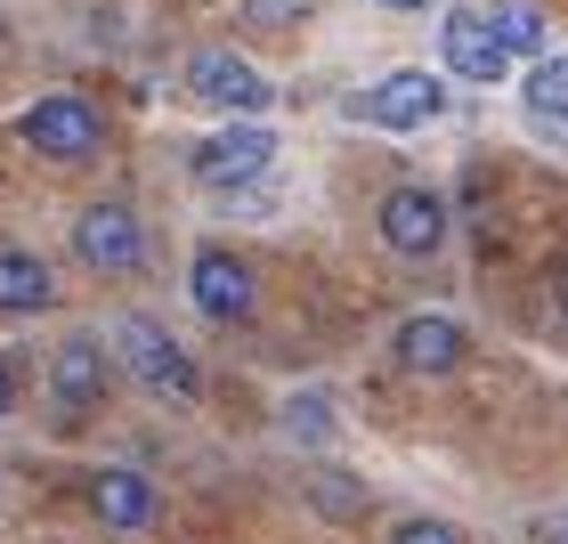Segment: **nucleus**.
I'll return each mask as SVG.
<instances>
[{
	"instance_id": "obj_3",
	"label": "nucleus",
	"mask_w": 568,
	"mask_h": 544,
	"mask_svg": "<svg viewBox=\"0 0 568 544\" xmlns=\"http://www.w3.org/2000/svg\"><path fill=\"white\" fill-rule=\"evenodd\" d=\"M187 98L212 114H268L276 107V82L252 58H236V49H203V58L187 66Z\"/></svg>"
},
{
	"instance_id": "obj_20",
	"label": "nucleus",
	"mask_w": 568,
	"mask_h": 544,
	"mask_svg": "<svg viewBox=\"0 0 568 544\" xmlns=\"http://www.w3.org/2000/svg\"><path fill=\"white\" fill-rule=\"evenodd\" d=\"M17 406V382H9V366H0V414H9Z\"/></svg>"
},
{
	"instance_id": "obj_13",
	"label": "nucleus",
	"mask_w": 568,
	"mask_h": 544,
	"mask_svg": "<svg viewBox=\"0 0 568 544\" xmlns=\"http://www.w3.org/2000/svg\"><path fill=\"white\" fill-rule=\"evenodd\" d=\"M49 301H58V276L41 252H0V318H41Z\"/></svg>"
},
{
	"instance_id": "obj_1",
	"label": "nucleus",
	"mask_w": 568,
	"mask_h": 544,
	"mask_svg": "<svg viewBox=\"0 0 568 544\" xmlns=\"http://www.w3.org/2000/svg\"><path fill=\"white\" fill-rule=\"evenodd\" d=\"M114 357L131 366L139 391H154L163 406H195L203 391V374H195V357L171 342V325H154V318H114Z\"/></svg>"
},
{
	"instance_id": "obj_6",
	"label": "nucleus",
	"mask_w": 568,
	"mask_h": 544,
	"mask_svg": "<svg viewBox=\"0 0 568 544\" xmlns=\"http://www.w3.org/2000/svg\"><path fill=\"white\" fill-rule=\"evenodd\" d=\"M438 107H447V82L423 66H406V73H382V82L357 98V114L374 122V131H423V122H438Z\"/></svg>"
},
{
	"instance_id": "obj_12",
	"label": "nucleus",
	"mask_w": 568,
	"mask_h": 544,
	"mask_svg": "<svg viewBox=\"0 0 568 544\" xmlns=\"http://www.w3.org/2000/svg\"><path fill=\"white\" fill-rule=\"evenodd\" d=\"M438 41H447V66L463 73V82H504V73H511L504 41L487 33V17H479V9H455V17H447V33H438Z\"/></svg>"
},
{
	"instance_id": "obj_5",
	"label": "nucleus",
	"mask_w": 568,
	"mask_h": 544,
	"mask_svg": "<svg viewBox=\"0 0 568 544\" xmlns=\"http://www.w3.org/2000/svg\"><path fill=\"white\" fill-rule=\"evenodd\" d=\"M73 252H82V269H98V276H131L146 261L139 212L131 203H90V212L73 220Z\"/></svg>"
},
{
	"instance_id": "obj_17",
	"label": "nucleus",
	"mask_w": 568,
	"mask_h": 544,
	"mask_svg": "<svg viewBox=\"0 0 568 544\" xmlns=\"http://www.w3.org/2000/svg\"><path fill=\"white\" fill-rule=\"evenodd\" d=\"M390 544H463V536H455L447 521H406V528H398Z\"/></svg>"
},
{
	"instance_id": "obj_8",
	"label": "nucleus",
	"mask_w": 568,
	"mask_h": 544,
	"mask_svg": "<svg viewBox=\"0 0 568 544\" xmlns=\"http://www.w3.org/2000/svg\"><path fill=\"white\" fill-rule=\"evenodd\" d=\"M114 382V357L98 333H73V342H58V357H49V406L58 414H90L98 399H106Z\"/></svg>"
},
{
	"instance_id": "obj_21",
	"label": "nucleus",
	"mask_w": 568,
	"mask_h": 544,
	"mask_svg": "<svg viewBox=\"0 0 568 544\" xmlns=\"http://www.w3.org/2000/svg\"><path fill=\"white\" fill-rule=\"evenodd\" d=\"M382 9H430V0H382Z\"/></svg>"
},
{
	"instance_id": "obj_9",
	"label": "nucleus",
	"mask_w": 568,
	"mask_h": 544,
	"mask_svg": "<svg viewBox=\"0 0 568 544\" xmlns=\"http://www.w3.org/2000/svg\"><path fill=\"white\" fill-rule=\"evenodd\" d=\"M187 293H195V309H203L212 325H244V318H252V269L236 261V252H195Z\"/></svg>"
},
{
	"instance_id": "obj_10",
	"label": "nucleus",
	"mask_w": 568,
	"mask_h": 544,
	"mask_svg": "<svg viewBox=\"0 0 568 544\" xmlns=\"http://www.w3.org/2000/svg\"><path fill=\"white\" fill-rule=\"evenodd\" d=\"M390 350H398L406 374H455L463 357H471V333H463L455 318H406Z\"/></svg>"
},
{
	"instance_id": "obj_4",
	"label": "nucleus",
	"mask_w": 568,
	"mask_h": 544,
	"mask_svg": "<svg viewBox=\"0 0 568 544\" xmlns=\"http://www.w3.org/2000/svg\"><path fill=\"white\" fill-rule=\"evenodd\" d=\"M24 139H33V147L49 154V163H90V154L106 147V122H98L90 98L58 90V98H41V107L24 114Z\"/></svg>"
},
{
	"instance_id": "obj_11",
	"label": "nucleus",
	"mask_w": 568,
	"mask_h": 544,
	"mask_svg": "<svg viewBox=\"0 0 568 544\" xmlns=\"http://www.w3.org/2000/svg\"><path fill=\"white\" fill-rule=\"evenodd\" d=\"M90 504H98V521H106V536L154 528V487H146V472H131V463H106V472L90 480Z\"/></svg>"
},
{
	"instance_id": "obj_14",
	"label": "nucleus",
	"mask_w": 568,
	"mask_h": 544,
	"mask_svg": "<svg viewBox=\"0 0 568 544\" xmlns=\"http://www.w3.org/2000/svg\"><path fill=\"white\" fill-rule=\"evenodd\" d=\"M487 33L504 41V58H545V17H536L528 0H504V9L487 17Z\"/></svg>"
},
{
	"instance_id": "obj_15",
	"label": "nucleus",
	"mask_w": 568,
	"mask_h": 544,
	"mask_svg": "<svg viewBox=\"0 0 568 544\" xmlns=\"http://www.w3.org/2000/svg\"><path fill=\"white\" fill-rule=\"evenodd\" d=\"M528 114L545 122H568V58H536V73H528Z\"/></svg>"
},
{
	"instance_id": "obj_16",
	"label": "nucleus",
	"mask_w": 568,
	"mask_h": 544,
	"mask_svg": "<svg viewBox=\"0 0 568 544\" xmlns=\"http://www.w3.org/2000/svg\"><path fill=\"white\" fill-rule=\"evenodd\" d=\"M284 439H301V447H325V439H333V399H325V391L284 399Z\"/></svg>"
},
{
	"instance_id": "obj_2",
	"label": "nucleus",
	"mask_w": 568,
	"mask_h": 544,
	"mask_svg": "<svg viewBox=\"0 0 568 544\" xmlns=\"http://www.w3.org/2000/svg\"><path fill=\"white\" fill-rule=\"evenodd\" d=\"M276 163V139L261 131V114H236L220 139H203L187 154V171H195V188H212V195H244L252 179H261Z\"/></svg>"
},
{
	"instance_id": "obj_19",
	"label": "nucleus",
	"mask_w": 568,
	"mask_h": 544,
	"mask_svg": "<svg viewBox=\"0 0 568 544\" xmlns=\"http://www.w3.org/2000/svg\"><path fill=\"white\" fill-rule=\"evenodd\" d=\"M552 309H560V325H568V269H560V284H552Z\"/></svg>"
},
{
	"instance_id": "obj_7",
	"label": "nucleus",
	"mask_w": 568,
	"mask_h": 544,
	"mask_svg": "<svg viewBox=\"0 0 568 544\" xmlns=\"http://www.w3.org/2000/svg\"><path fill=\"white\" fill-rule=\"evenodd\" d=\"M382 244H390L398 261H430V252L447 244V195L390 188V195H382Z\"/></svg>"
},
{
	"instance_id": "obj_18",
	"label": "nucleus",
	"mask_w": 568,
	"mask_h": 544,
	"mask_svg": "<svg viewBox=\"0 0 568 544\" xmlns=\"http://www.w3.org/2000/svg\"><path fill=\"white\" fill-rule=\"evenodd\" d=\"M244 17H252V24H293L301 0H244Z\"/></svg>"
}]
</instances>
